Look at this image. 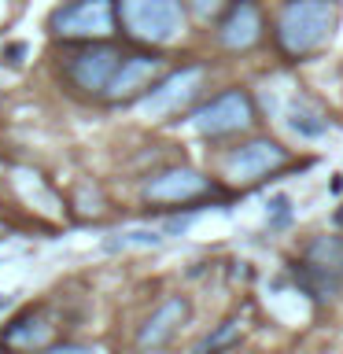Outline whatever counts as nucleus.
<instances>
[{"label": "nucleus", "mask_w": 343, "mask_h": 354, "mask_svg": "<svg viewBox=\"0 0 343 354\" xmlns=\"http://www.w3.org/2000/svg\"><path fill=\"white\" fill-rule=\"evenodd\" d=\"M262 37V11L254 0H237L225 19H221V30H218V41L225 44L229 52H243L251 44H259Z\"/></svg>", "instance_id": "9d476101"}, {"label": "nucleus", "mask_w": 343, "mask_h": 354, "mask_svg": "<svg viewBox=\"0 0 343 354\" xmlns=\"http://www.w3.org/2000/svg\"><path fill=\"white\" fill-rule=\"evenodd\" d=\"M115 19L140 44H170L185 30V0H115Z\"/></svg>", "instance_id": "f03ea898"}, {"label": "nucleus", "mask_w": 343, "mask_h": 354, "mask_svg": "<svg viewBox=\"0 0 343 354\" xmlns=\"http://www.w3.org/2000/svg\"><path fill=\"white\" fill-rule=\"evenodd\" d=\"M37 354H100L96 347H82V343H55V347H44Z\"/></svg>", "instance_id": "f3484780"}, {"label": "nucleus", "mask_w": 343, "mask_h": 354, "mask_svg": "<svg viewBox=\"0 0 343 354\" xmlns=\"http://www.w3.org/2000/svg\"><path fill=\"white\" fill-rule=\"evenodd\" d=\"M52 33L71 41H100L115 33V4L111 0H74L52 15Z\"/></svg>", "instance_id": "7ed1b4c3"}, {"label": "nucleus", "mask_w": 343, "mask_h": 354, "mask_svg": "<svg viewBox=\"0 0 343 354\" xmlns=\"http://www.w3.org/2000/svg\"><path fill=\"white\" fill-rule=\"evenodd\" d=\"M288 126H292L295 133H303V137H321V133L328 129V122L321 118L314 107H295L292 118H288Z\"/></svg>", "instance_id": "2eb2a0df"}, {"label": "nucleus", "mask_w": 343, "mask_h": 354, "mask_svg": "<svg viewBox=\"0 0 343 354\" xmlns=\"http://www.w3.org/2000/svg\"><path fill=\"white\" fill-rule=\"evenodd\" d=\"M225 4H229V0H192V11L199 19H214V15L225 11Z\"/></svg>", "instance_id": "dca6fc26"}, {"label": "nucleus", "mask_w": 343, "mask_h": 354, "mask_svg": "<svg viewBox=\"0 0 343 354\" xmlns=\"http://www.w3.org/2000/svg\"><path fill=\"white\" fill-rule=\"evenodd\" d=\"M214 192L210 177H203L199 170H188V166H174V170L155 174L148 185H144V196L151 203H192V199Z\"/></svg>", "instance_id": "1a4fd4ad"}, {"label": "nucleus", "mask_w": 343, "mask_h": 354, "mask_svg": "<svg viewBox=\"0 0 343 354\" xmlns=\"http://www.w3.org/2000/svg\"><path fill=\"white\" fill-rule=\"evenodd\" d=\"M237 339H240V321H225V325H218L214 336H207V339L199 343V347H196L192 354H218V351L232 347Z\"/></svg>", "instance_id": "4468645a"}, {"label": "nucleus", "mask_w": 343, "mask_h": 354, "mask_svg": "<svg viewBox=\"0 0 343 354\" xmlns=\"http://www.w3.org/2000/svg\"><path fill=\"white\" fill-rule=\"evenodd\" d=\"M199 85H203V71H199V66H185V71H174L170 77H163V82L140 100V111H144L148 118L174 115V111H181L188 100L199 93Z\"/></svg>", "instance_id": "0eeeda50"}, {"label": "nucleus", "mask_w": 343, "mask_h": 354, "mask_svg": "<svg viewBox=\"0 0 343 354\" xmlns=\"http://www.w3.org/2000/svg\"><path fill=\"white\" fill-rule=\"evenodd\" d=\"M284 159H288L284 148H277L273 140H248V144H240L237 151H229V155H225L221 170H225L229 181L251 185V181H262L266 174L281 170Z\"/></svg>", "instance_id": "423d86ee"}, {"label": "nucleus", "mask_w": 343, "mask_h": 354, "mask_svg": "<svg viewBox=\"0 0 343 354\" xmlns=\"http://www.w3.org/2000/svg\"><path fill=\"white\" fill-rule=\"evenodd\" d=\"M336 218H340V225H343V207H340V214H336Z\"/></svg>", "instance_id": "a211bd4d"}, {"label": "nucleus", "mask_w": 343, "mask_h": 354, "mask_svg": "<svg viewBox=\"0 0 343 354\" xmlns=\"http://www.w3.org/2000/svg\"><path fill=\"white\" fill-rule=\"evenodd\" d=\"M118 52L107 48V44H89V48L74 52L71 63H66V77L82 88V93H104L111 85V77L118 71Z\"/></svg>", "instance_id": "6e6552de"}, {"label": "nucleus", "mask_w": 343, "mask_h": 354, "mask_svg": "<svg viewBox=\"0 0 343 354\" xmlns=\"http://www.w3.org/2000/svg\"><path fill=\"white\" fill-rule=\"evenodd\" d=\"M254 122V104L248 93L240 88H229V93L214 96L210 104H203L192 115V129L203 133V137H229V133H240Z\"/></svg>", "instance_id": "20e7f679"}, {"label": "nucleus", "mask_w": 343, "mask_h": 354, "mask_svg": "<svg viewBox=\"0 0 343 354\" xmlns=\"http://www.w3.org/2000/svg\"><path fill=\"white\" fill-rule=\"evenodd\" d=\"M185 321H188V303H185V299H166V303L140 325L137 347H140V351H159V347H166V343L177 336V328H181Z\"/></svg>", "instance_id": "9b49d317"}, {"label": "nucleus", "mask_w": 343, "mask_h": 354, "mask_svg": "<svg viewBox=\"0 0 343 354\" xmlns=\"http://www.w3.org/2000/svg\"><path fill=\"white\" fill-rule=\"evenodd\" d=\"M299 281L310 295L328 299L343 281V240L321 236L306 248V262H299Z\"/></svg>", "instance_id": "39448f33"}, {"label": "nucleus", "mask_w": 343, "mask_h": 354, "mask_svg": "<svg viewBox=\"0 0 343 354\" xmlns=\"http://www.w3.org/2000/svg\"><path fill=\"white\" fill-rule=\"evenodd\" d=\"M48 332H52V325H44L41 317L30 314V317L15 321V325L4 332V343H8V347H19V351H44Z\"/></svg>", "instance_id": "ddd939ff"}, {"label": "nucleus", "mask_w": 343, "mask_h": 354, "mask_svg": "<svg viewBox=\"0 0 343 354\" xmlns=\"http://www.w3.org/2000/svg\"><path fill=\"white\" fill-rule=\"evenodd\" d=\"M159 71H163V59H155V55H129V59L118 63V71H115V77H111V85L104 93L111 100H129L133 93H140V88H151Z\"/></svg>", "instance_id": "f8f14e48"}, {"label": "nucleus", "mask_w": 343, "mask_h": 354, "mask_svg": "<svg viewBox=\"0 0 343 354\" xmlns=\"http://www.w3.org/2000/svg\"><path fill=\"white\" fill-rule=\"evenodd\" d=\"M340 19V0H288L281 19H277V41L288 55L303 59V55L321 52L336 37Z\"/></svg>", "instance_id": "f257e3e1"}]
</instances>
